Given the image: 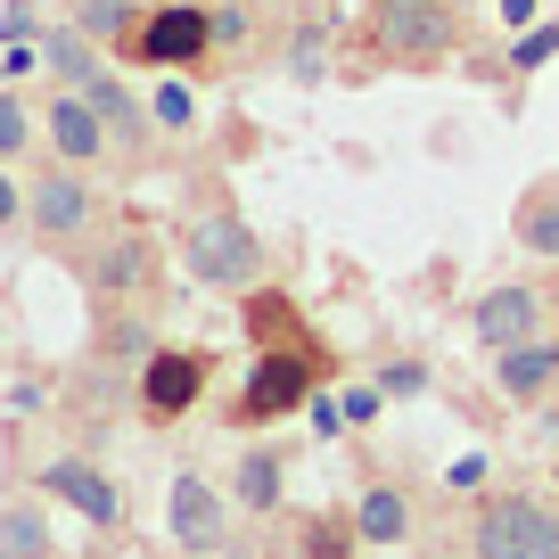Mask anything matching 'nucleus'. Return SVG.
Instances as JSON below:
<instances>
[{"instance_id": "1", "label": "nucleus", "mask_w": 559, "mask_h": 559, "mask_svg": "<svg viewBox=\"0 0 559 559\" xmlns=\"http://www.w3.org/2000/svg\"><path fill=\"white\" fill-rule=\"evenodd\" d=\"M181 263H190V280H206V288H255V272H263L255 223H239V214H198L190 239H181Z\"/></svg>"}, {"instance_id": "2", "label": "nucleus", "mask_w": 559, "mask_h": 559, "mask_svg": "<svg viewBox=\"0 0 559 559\" xmlns=\"http://www.w3.org/2000/svg\"><path fill=\"white\" fill-rule=\"evenodd\" d=\"M477 559H559V510L535 493H493L477 510Z\"/></svg>"}, {"instance_id": "3", "label": "nucleus", "mask_w": 559, "mask_h": 559, "mask_svg": "<svg viewBox=\"0 0 559 559\" xmlns=\"http://www.w3.org/2000/svg\"><path fill=\"white\" fill-rule=\"evenodd\" d=\"M379 50L412 58V67L444 58L453 50V9L444 0H379Z\"/></svg>"}, {"instance_id": "4", "label": "nucleus", "mask_w": 559, "mask_h": 559, "mask_svg": "<svg viewBox=\"0 0 559 559\" xmlns=\"http://www.w3.org/2000/svg\"><path fill=\"white\" fill-rule=\"evenodd\" d=\"M132 50L148 58V67H190L198 50H214V17L206 9H157V17H140Z\"/></svg>"}, {"instance_id": "5", "label": "nucleus", "mask_w": 559, "mask_h": 559, "mask_svg": "<svg viewBox=\"0 0 559 559\" xmlns=\"http://www.w3.org/2000/svg\"><path fill=\"white\" fill-rule=\"evenodd\" d=\"M25 214H34L41 239H67V230H83V223H91V181L74 174V165H50V174L25 190Z\"/></svg>"}, {"instance_id": "6", "label": "nucleus", "mask_w": 559, "mask_h": 559, "mask_svg": "<svg viewBox=\"0 0 559 559\" xmlns=\"http://www.w3.org/2000/svg\"><path fill=\"white\" fill-rule=\"evenodd\" d=\"M288 403H313V362H305V354H263L247 395H239V419H272V412H288Z\"/></svg>"}, {"instance_id": "7", "label": "nucleus", "mask_w": 559, "mask_h": 559, "mask_svg": "<svg viewBox=\"0 0 559 559\" xmlns=\"http://www.w3.org/2000/svg\"><path fill=\"white\" fill-rule=\"evenodd\" d=\"M469 330L486 337L493 354H502V346H526V337L543 330V297H535V288H486V297H477V313H469Z\"/></svg>"}, {"instance_id": "8", "label": "nucleus", "mask_w": 559, "mask_h": 559, "mask_svg": "<svg viewBox=\"0 0 559 559\" xmlns=\"http://www.w3.org/2000/svg\"><path fill=\"white\" fill-rule=\"evenodd\" d=\"M41 486H50V493H58L67 510H83L91 526H116V519H123L116 486H107V477L91 469V461H50V469H41Z\"/></svg>"}, {"instance_id": "9", "label": "nucleus", "mask_w": 559, "mask_h": 559, "mask_svg": "<svg viewBox=\"0 0 559 559\" xmlns=\"http://www.w3.org/2000/svg\"><path fill=\"white\" fill-rule=\"evenodd\" d=\"M198 386H206V354H148V379H140V395H148V412H157V419L190 412Z\"/></svg>"}, {"instance_id": "10", "label": "nucleus", "mask_w": 559, "mask_h": 559, "mask_svg": "<svg viewBox=\"0 0 559 559\" xmlns=\"http://www.w3.org/2000/svg\"><path fill=\"white\" fill-rule=\"evenodd\" d=\"M551 379H559V346H551V337H526V346L493 354V386H502L510 403H535Z\"/></svg>"}, {"instance_id": "11", "label": "nucleus", "mask_w": 559, "mask_h": 559, "mask_svg": "<svg viewBox=\"0 0 559 559\" xmlns=\"http://www.w3.org/2000/svg\"><path fill=\"white\" fill-rule=\"evenodd\" d=\"M50 140H58V157H67V165H83V157L107 148V123H99V107H91L83 91H67V99L50 107Z\"/></svg>"}, {"instance_id": "12", "label": "nucleus", "mask_w": 559, "mask_h": 559, "mask_svg": "<svg viewBox=\"0 0 559 559\" xmlns=\"http://www.w3.org/2000/svg\"><path fill=\"white\" fill-rule=\"evenodd\" d=\"M174 535L190 543V551H223V502H214L198 477H181V486H174Z\"/></svg>"}, {"instance_id": "13", "label": "nucleus", "mask_w": 559, "mask_h": 559, "mask_svg": "<svg viewBox=\"0 0 559 559\" xmlns=\"http://www.w3.org/2000/svg\"><path fill=\"white\" fill-rule=\"evenodd\" d=\"M83 99L91 107H99V123H107V140H123V148H140V140H148V123H157V116H140V107H132V91H123L116 83V74H91V83H83Z\"/></svg>"}, {"instance_id": "14", "label": "nucleus", "mask_w": 559, "mask_h": 559, "mask_svg": "<svg viewBox=\"0 0 559 559\" xmlns=\"http://www.w3.org/2000/svg\"><path fill=\"white\" fill-rule=\"evenodd\" d=\"M510 230H519L526 255H559V181H535L519 198V214H510Z\"/></svg>"}, {"instance_id": "15", "label": "nucleus", "mask_w": 559, "mask_h": 559, "mask_svg": "<svg viewBox=\"0 0 559 559\" xmlns=\"http://www.w3.org/2000/svg\"><path fill=\"white\" fill-rule=\"evenodd\" d=\"M0 559H50V526H41L34 502H9V510H0Z\"/></svg>"}, {"instance_id": "16", "label": "nucleus", "mask_w": 559, "mask_h": 559, "mask_svg": "<svg viewBox=\"0 0 559 559\" xmlns=\"http://www.w3.org/2000/svg\"><path fill=\"white\" fill-rule=\"evenodd\" d=\"M354 526H362V535L370 543H403V526H412V510H403V493H362V519H354Z\"/></svg>"}, {"instance_id": "17", "label": "nucleus", "mask_w": 559, "mask_h": 559, "mask_svg": "<svg viewBox=\"0 0 559 559\" xmlns=\"http://www.w3.org/2000/svg\"><path fill=\"white\" fill-rule=\"evenodd\" d=\"M41 50H50V74H58V83H67V91H83L91 74H99V58L83 50V34H50V41H41Z\"/></svg>"}, {"instance_id": "18", "label": "nucleus", "mask_w": 559, "mask_h": 559, "mask_svg": "<svg viewBox=\"0 0 559 559\" xmlns=\"http://www.w3.org/2000/svg\"><path fill=\"white\" fill-rule=\"evenodd\" d=\"M239 502H247V510H272V502H280V461H272V453H247V461H239Z\"/></svg>"}, {"instance_id": "19", "label": "nucleus", "mask_w": 559, "mask_h": 559, "mask_svg": "<svg viewBox=\"0 0 559 559\" xmlns=\"http://www.w3.org/2000/svg\"><path fill=\"white\" fill-rule=\"evenodd\" d=\"M83 25L91 41H116V34H140V17H132V0H83Z\"/></svg>"}, {"instance_id": "20", "label": "nucleus", "mask_w": 559, "mask_h": 559, "mask_svg": "<svg viewBox=\"0 0 559 559\" xmlns=\"http://www.w3.org/2000/svg\"><path fill=\"white\" fill-rule=\"evenodd\" d=\"M140 272H148V247H132V239H116L99 263H91V280H99V288H132Z\"/></svg>"}, {"instance_id": "21", "label": "nucleus", "mask_w": 559, "mask_h": 559, "mask_svg": "<svg viewBox=\"0 0 559 559\" xmlns=\"http://www.w3.org/2000/svg\"><path fill=\"white\" fill-rule=\"evenodd\" d=\"M321 58H330V34H321V25H305V34L288 41V74H297V83H313Z\"/></svg>"}, {"instance_id": "22", "label": "nucleus", "mask_w": 559, "mask_h": 559, "mask_svg": "<svg viewBox=\"0 0 559 559\" xmlns=\"http://www.w3.org/2000/svg\"><path fill=\"white\" fill-rule=\"evenodd\" d=\"M157 123H165V132H190V123H198V91L165 83V91H157Z\"/></svg>"}, {"instance_id": "23", "label": "nucleus", "mask_w": 559, "mask_h": 559, "mask_svg": "<svg viewBox=\"0 0 559 559\" xmlns=\"http://www.w3.org/2000/svg\"><path fill=\"white\" fill-rule=\"evenodd\" d=\"M543 58H559V25H535V34H526L519 50H510V67H519V74H535Z\"/></svg>"}, {"instance_id": "24", "label": "nucleus", "mask_w": 559, "mask_h": 559, "mask_svg": "<svg viewBox=\"0 0 559 559\" xmlns=\"http://www.w3.org/2000/svg\"><path fill=\"white\" fill-rule=\"evenodd\" d=\"M206 17H214V50H239V41L255 34V17H247L239 0H230V9H206Z\"/></svg>"}, {"instance_id": "25", "label": "nucleus", "mask_w": 559, "mask_h": 559, "mask_svg": "<svg viewBox=\"0 0 559 559\" xmlns=\"http://www.w3.org/2000/svg\"><path fill=\"white\" fill-rule=\"evenodd\" d=\"M25 132H34V123H25V107L9 99V91H0V157H17V148H25Z\"/></svg>"}, {"instance_id": "26", "label": "nucleus", "mask_w": 559, "mask_h": 559, "mask_svg": "<svg viewBox=\"0 0 559 559\" xmlns=\"http://www.w3.org/2000/svg\"><path fill=\"white\" fill-rule=\"evenodd\" d=\"M419 386H428V370H419V362H395V370H386V395H419Z\"/></svg>"}, {"instance_id": "27", "label": "nucleus", "mask_w": 559, "mask_h": 559, "mask_svg": "<svg viewBox=\"0 0 559 559\" xmlns=\"http://www.w3.org/2000/svg\"><path fill=\"white\" fill-rule=\"evenodd\" d=\"M313 428H321V437H337V428H346V403H330V395H313Z\"/></svg>"}, {"instance_id": "28", "label": "nucleus", "mask_w": 559, "mask_h": 559, "mask_svg": "<svg viewBox=\"0 0 559 559\" xmlns=\"http://www.w3.org/2000/svg\"><path fill=\"white\" fill-rule=\"evenodd\" d=\"M313 559H346V526H313Z\"/></svg>"}, {"instance_id": "29", "label": "nucleus", "mask_w": 559, "mask_h": 559, "mask_svg": "<svg viewBox=\"0 0 559 559\" xmlns=\"http://www.w3.org/2000/svg\"><path fill=\"white\" fill-rule=\"evenodd\" d=\"M17 206H25V198H17V181L0 174V223H9V214H17Z\"/></svg>"}]
</instances>
